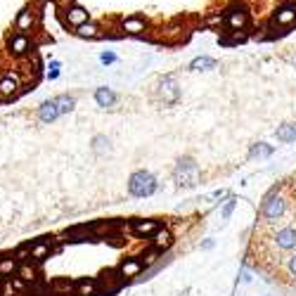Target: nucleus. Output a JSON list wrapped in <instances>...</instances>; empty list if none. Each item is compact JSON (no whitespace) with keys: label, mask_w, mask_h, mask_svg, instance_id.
<instances>
[{"label":"nucleus","mask_w":296,"mask_h":296,"mask_svg":"<svg viewBox=\"0 0 296 296\" xmlns=\"http://www.w3.org/2000/svg\"><path fill=\"white\" fill-rule=\"evenodd\" d=\"M249 19H251L249 7L242 5V3H234V5L228 7L225 14H223V26H225L228 31H247Z\"/></svg>","instance_id":"1"},{"label":"nucleus","mask_w":296,"mask_h":296,"mask_svg":"<svg viewBox=\"0 0 296 296\" xmlns=\"http://www.w3.org/2000/svg\"><path fill=\"white\" fill-rule=\"evenodd\" d=\"M156 178L152 173L147 171H137L130 175V183H128V192L133 197H149V194H154L156 192Z\"/></svg>","instance_id":"2"},{"label":"nucleus","mask_w":296,"mask_h":296,"mask_svg":"<svg viewBox=\"0 0 296 296\" xmlns=\"http://www.w3.org/2000/svg\"><path fill=\"white\" fill-rule=\"evenodd\" d=\"M175 183L180 187H192L199 183V166L194 164V159L190 156H183L175 166Z\"/></svg>","instance_id":"3"},{"label":"nucleus","mask_w":296,"mask_h":296,"mask_svg":"<svg viewBox=\"0 0 296 296\" xmlns=\"http://www.w3.org/2000/svg\"><path fill=\"white\" fill-rule=\"evenodd\" d=\"M296 24V0H289L280 5L270 17V29H289V26Z\"/></svg>","instance_id":"4"},{"label":"nucleus","mask_w":296,"mask_h":296,"mask_svg":"<svg viewBox=\"0 0 296 296\" xmlns=\"http://www.w3.org/2000/svg\"><path fill=\"white\" fill-rule=\"evenodd\" d=\"M7 48H10V52H12L14 57H29L33 50H36V41H33V36H29V33L14 31L12 36L7 38Z\"/></svg>","instance_id":"5"},{"label":"nucleus","mask_w":296,"mask_h":296,"mask_svg":"<svg viewBox=\"0 0 296 296\" xmlns=\"http://www.w3.org/2000/svg\"><path fill=\"white\" fill-rule=\"evenodd\" d=\"M119 31L124 33V36H137V38H142L145 33L149 31V24H147V19L140 17V14H130V17L119 19Z\"/></svg>","instance_id":"6"},{"label":"nucleus","mask_w":296,"mask_h":296,"mask_svg":"<svg viewBox=\"0 0 296 296\" xmlns=\"http://www.w3.org/2000/svg\"><path fill=\"white\" fill-rule=\"evenodd\" d=\"M38 7H24L22 12L17 14V19H14V31L19 33H29V31H36V26H38Z\"/></svg>","instance_id":"7"},{"label":"nucleus","mask_w":296,"mask_h":296,"mask_svg":"<svg viewBox=\"0 0 296 296\" xmlns=\"http://www.w3.org/2000/svg\"><path fill=\"white\" fill-rule=\"evenodd\" d=\"M159 95L164 100V105H175L180 100V86H178V78L173 74L164 76L159 81Z\"/></svg>","instance_id":"8"},{"label":"nucleus","mask_w":296,"mask_h":296,"mask_svg":"<svg viewBox=\"0 0 296 296\" xmlns=\"http://www.w3.org/2000/svg\"><path fill=\"white\" fill-rule=\"evenodd\" d=\"M284 209H287V204H284L282 197L268 194L265 202H263V206H261V216H263L265 221H278V218L284 213Z\"/></svg>","instance_id":"9"},{"label":"nucleus","mask_w":296,"mask_h":296,"mask_svg":"<svg viewBox=\"0 0 296 296\" xmlns=\"http://www.w3.org/2000/svg\"><path fill=\"white\" fill-rule=\"evenodd\" d=\"M62 17H64V24L71 26V29H78V26H83L86 22H90V12L81 5H71L69 10L62 12Z\"/></svg>","instance_id":"10"},{"label":"nucleus","mask_w":296,"mask_h":296,"mask_svg":"<svg viewBox=\"0 0 296 296\" xmlns=\"http://www.w3.org/2000/svg\"><path fill=\"white\" fill-rule=\"evenodd\" d=\"M17 278H22L24 282H36L41 280V263H33V261H26V263H19L17 268Z\"/></svg>","instance_id":"11"},{"label":"nucleus","mask_w":296,"mask_h":296,"mask_svg":"<svg viewBox=\"0 0 296 296\" xmlns=\"http://www.w3.org/2000/svg\"><path fill=\"white\" fill-rule=\"evenodd\" d=\"M74 33L78 38H86V41H100V38H105V31L100 29V24H95L93 19L86 22L83 26H78V29H74Z\"/></svg>","instance_id":"12"},{"label":"nucleus","mask_w":296,"mask_h":296,"mask_svg":"<svg viewBox=\"0 0 296 296\" xmlns=\"http://www.w3.org/2000/svg\"><path fill=\"white\" fill-rule=\"evenodd\" d=\"M275 242H278L280 249H296V228L287 225V228L278 230V234H275Z\"/></svg>","instance_id":"13"},{"label":"nucleus","mask_w":296,"mask_h":296,"mask_svg":"<svg viewBox=\"0 0 296 296\" xmlns=\"http://www.w3.org/2000/svg\"><path fill=\"white\" fill-rule=\"evenodd\" d=\"M57 116H62V114H60V107H57L55 100H48V102H43V105H41V109H38V119H41L43 124H52Z\"/></svg>","instance_id":"14"},{"label":"nucleus","mask_w":296,"mask_h":296,"mask_svg":"<svg viewBox=\"0 0 296 296\" xmlns=\"http://www.w3.org/2000/svg\"><path fill=\"white\" fill-rule=\"evenodd\" d=\"M95 102H97L100 107H114L116 105V93L111 90V88H107V86H100V88H95Z\"/></svg>","instance_id":"15"},{"label":"nucleus","mask_w":296,"mask_h":296,"mask_svg":"<svg viewBox=\"0 0 296 296\" xmlns=\"http://www.w3.org/2000/svg\"><path fill=\"white\" fill-rule=\"evenodd\" d=\"M142 268H145V263L137 259H130V261H124L121 263V268H119V272H121V278L124 280H130V278H137L142 272Z\"/></svg>","instance_id":"16"},{"label":"nucleus","mask_w":296,"mask_h":296,"mask_svg":"<svg viewBox=\"0 0 296 296\" xmlns=\"http://www.w3.org/2000/svg\"><path fill=\"white\" fill-rule=\"evenodd\" d=\"M50 253H52V244H50V242H36V244H31V259L29 261H33V263H43Z\"/></svg>","instance_id":"17"},{"label":"nucleus","mask_w":296,"mask_h":296,"mask_svg":"<svg viewBox=\"0 0 296 296\" xmlns=\"http://www.w3.org/2000/svg\"><path fill=\"white\" fill-rule=\"evenodd\" d=\"M211 69H216V60L213 57H194L190 62V71H211Z\"/></svg>","instance_id":"18"},{"label":"nucleus","mask_w":296,"mask_h":296,"mask_svg":"<svg viewBox=\"0 0 296 296\" xmlns=\"http://www.w3.org/2000/svg\"><path fill=\"white\" fill-rule=\"evenodd\" d=\"M171 242H173V237H171V232H168V230H156V232L152 234V244H154L156 251H164V249H168V247H171Z\"/></svg>","instance_id":"19"},{"label":"nucleus","mask_w":296,"mask_h":296,"mask_svg":"<svg viewBox=\"0 0 296 296\" xmlns=\"http://www.w3.org/2000/svg\"><path fill=\"white\" fill-rule=\"evenodd\" d=\"M19 261L14 259V256H0V278H12L14 272H17V268H19Z\"/></svg>","instance_id":"20"},{"label":"nucleus","mask_w":296,"mask_h":296,"mask_svg":"<svg viewBox=\"0 0 296 296\" xmlns=\"http://www.w3.org/2000/svg\"><path fill=\"white\" fill-rule=\"evenodd\" d=\"M275 135H278L280 142H294L296 140V124H284L275 130Z\"/></svg>","instance_id":"21"},{"label":"nucleus","mask_w":296,"mask_h":296,"mask_svg":"<svg viewBox=\"0 0 296 296\" xmlns=\"http://www.w3.org/2000/svg\"><path fill=\"white\" fill-rule=\"evenodd\" d=\"M74 294L76 296H100V291H97V284H95V282H88V280H83V282L76 284Z\"/></svg>","instance_id":"22"},{"label":"nucleus","mask_w":296,"mask_h":296,"mask_svg":"<svg viewBox=\"0 0 296 296\" xmlns=\"http://www.w3.org/2000/svg\"><path fill=\"white\" fill-rule=\"evenodd\" d=\"M133 232L135 234H154L156 223L154 221H135L133 223Z\"/></svg>","instance_id":"23"},{"label":"nucleus","mask_w":296,"mask_h":296,"mask_svg":"<svg viewBox=\"0 0 296 296\" xmlns=\"http://www.w3.org/2000/svg\"><path fill=\"white\" fill-rule=\"evenodd\" d=\"M55 102L60 107V114H69L76 107V97H71V95H57Z\"/></svg>","instance_id":"24"},{"label":"nucleus","mask_w":296,"mask_h":296,"mask_svg":"<svg viewBox=\"0 0 296 296\" xmlns=\"http://www.w3.org/2000/svg\"><path fill=\"white\" fill-rule=\"evenodd\" d=\"M74 289L76 287L69 282V280H55V282L50 284V291H52V294H71Z\"/></svg>","instance_id":"25"},{"label":"nucleus","mask_w":296,"mask_h":296,"mask_svg":"<svg viewBox=\"0 0 296 296\" xmlns=\"http://www.w3.org/2000/svg\"><path fill=\"white\" fill-rule=\"evenodd\" d=\"M183 36H185V29H183V26H166V29H161V38H164V41L183 38Z\"/></svg>","instance_id":"26"},{"label":"nucleus","mask_w":296,"mask_h":296,"mask_svg":"<svg viewBox=\"0 0 296 296\" xmlns=\"http://www.w3.org/2000/svg\"><path fill=\"white\" fill-rule=\"evenodd\" d=\"M60 74H62V64L57 62V60H55V62H50L48 71H45V78H48V81H57V78H60Z\"/></svg>","instance_id":"27"},{"label":"nucleus","mask_w":296,"mask_h":296,"mask_svg":"<svg viewBox=\"0 0 296 296\" xmlns=\"http://www.w3.org/2000/svg\"><path fill=\"white\" fill-rule=\"evenodd\" d=\"M93 149L97 152V154H105V152H109V140H107L105 135H97L93 140Z\"/></svg>","instance_id":"28"},{"label":"nucleus","mask_w":296,"mask_h":296,"mask_svg":"<svg viewBox=\"0 0 296 296\" xmlns=\"http://www.w3.org/2000/svg\"><path fill=\"white\" fill-rule=\"evenodd\" d=\"M270 154H272V147L265 145V142H259V145L251 147V156H270Z\"/></svg>","instance_id":"29"},{"label":"nucleus","mask_w":296,"mask_h":296,"mask_svg":"<svg viewBox=\"0 0 296 296\" xmlns=\"http://www.w3.org/2000/svg\"><path fill=\"white\" fill-rule=\"evenodd\" d=\"M242 41H247V33H244V31H228V36L223 38V43H225V45L242 43Z\"/></svg>","instance_id":"30"},{"label":"nucleus","mask_w":296,"mask_h":296,"mask_svg":"<svg viewBox=\"0 0 296 296\" xmlns=\"http://www.w3.org/2000/svg\"><path fill=\"white\" fill-rule=\"evenodd\" d=\"M100 62L105 64V67H109V64H116V62H119V57L114 55V52H111V50H105V52H102V55H100Z\"/></svg>","instance_id":"31"},{"label":"nucleus","mask_w":296,"mask_h":296,"mask_svg":"<svg viewBox=\"0 0 296 296\" xmlns=\"http://www.w3.org/2000/svg\"><path fill=\"white\" fill-rule=\"evenodd\" d=\"M10 284H12L14 291H26L29 289V282H24L22 278H10Z\"/></svg>","instance_id":"32"},{"label":"nucleus","mask_w":296,"mask_h":296,"mask_svg":"<svg viewBox=\"0 0 296 296\" xmlns=\"http://www.w3.org/2000/svg\"><path fill=\"white\" fill-rule=\"evenodd\" d=\"M55 5H57V12H64V10H69L71 5H76L74 0H55Z\"/></svg>","instance_id":"33"},{"label":"nucleus","mask_w":296,"mask_h":296,"mask_svg":"<svg viewBox=\"0 0 296 296\" xmlns=\"http://www.w3.org/2000/svg\"><path fill=\"white\" fill-rule=\"evenodd\" d=\"M206 26H223V14H213L206 19Z\"/></svg>","instance_id":"34"},{"label":"nucleus","mask_w":296,"mask_h":296,"mask_svg":"<svg viewBox=\"0 0 296 296\" xmlns=\"http://www.w3.org/2000/svg\"><path fill=\"white\" fill-rule=\"evenodd\" d=\"M234 204H237V199H228V204H225V209H223V218H230V213H232Z\"/></svg>","instance_id":"35"},{"label":"nucleus","mask_w":296,"mask_h":296,"mask_svg":"<svg viewBox=\"0 0 296 296\" xmlns=\"http://www.w3.org/2000/svg\"><path fill=\"white\" fill-rule=\"evenodd\" d=\"M156 253H159V251H156V249H152V251H149L147 256H145V261H142V263H145V265H152V263H156Z\"/></svg>","instance_id":"36"},{"label":"nucleus","mask_w":296,"mask_h":296,"mask_svg":"<svg viewBox=\"0 0 296 296\" xmlns=\"http://www.w3.org/2000/svg\"><path fill=\"white\" fill-rule=\"evenodd\" d=\"M287 268H289V272H291V275H294V278H296V253H294V256H291V259H289V263H287Z\"/></svg>","instance_id":"37"},{"label":"nucleus","mask_w":296,"mask_h":296,"mask_svg":"<svg viewBox=\"0 0 296 296\" xmlns=\"http://www.w3.org/2000/svg\"><path fill=\"white\" fill-rule=\"evenodd\" d=\"M251 272H249V270H244V272H242V282H251Z\"/></svg>","instance_id":"38"},{"label":"nucleus","mask_w":296,"mask_h":296,"mask_svg":"<svg viewBox=\"0 0 296 296\" xmlns=\"http://www.w3.org/2000/svg\"><path fill=\"white\" fill-rule=\"evenodd\" d=\"M0 284H3V278H0Z\"/></svg>","instance_id":"39"}]
</instances>
